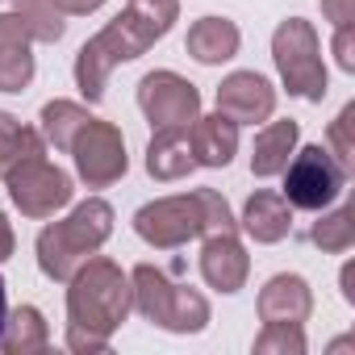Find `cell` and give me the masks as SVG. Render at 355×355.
<instances>
[{
	"mask_svg": "<svg viewBox=\"0 0 355 355\" xmlns=\"http://www.w3.org/2000/svg\"><path fill=\"white\" fill-rule=\"evenodd\" d=\"M180 5L175 0H130V5L96 34L80 46L76 55V84L88 96V105H101L105 84L113 76L117 63H130L138 55H146L175 21Z\"/></svg>",
	"mask_w": 355,
	"mask_h": 355,
	"instance_id": "obj_1",
	"label": "cell"
},
{
	"mask_svg": "<svg viewBox=\"0 0 355 355\" xmlns=\"http://www.w3.org/2000/svg\"><path fill=\"white\" fill-rule=\"evenodd\" d=\"M67 284H71L67 288V326L80 330V334L109 338L134 309L130 276L113 259L88 255Z\"/></svg>",
	"mask_w": 355,
	"mask_h": 355,
	"instance_id": "obj_2",
	"label": "cell"
},
{
	"mask_svg": "<svg viewBox=\"0 0 355 355\" xmlns=\"http://www.w3.org/2000/svg\"><path fill=\"white\" fill-rule=\"evenodd\" d=\"M109 234H113L109 201H101V197L80 201L63 222H55V226H46L38 234V268H42V276L67 284L76 276V268L105 247Z\"/></svg>",
	"mask_w": 355,
	"mask_h": 355,
	"instance_id": "obj_3",
	"label": "cell"
},
{
	"mask_svg": "<svg viewBox=\"0 0 355 355\" xmlns=\"http://www.w3.org/2000/svg\"><path fill=\"white\" fill-rule=\"evenodd\" d=\"M130 288H134V309L171 334H197L209 326V301L189 284H175L155 263H138L130 272Z\"/></svg>",
	"mask_w": 355,
	"mask_h": 355,
	"instance_id": "obj_4",
	"label": "cell"
},
{
	"mask_svg": "<svg viewBox=\"0 0 355 355\" xmlns=\"http://www.w3.org/2000/svg\"><path fill=\"white\" fill-rule=\"evenodd\" d=\"M272 59L293 96H305V101L326 96V63H322V46H318V34L309 21H301V17L280 21L272 34Z\"/></svg>",
	"mask_w": 355,
	"mask_h": 355,
	"instance_id": "obj_5",
	"label": "cell"
},
{
	"mask_svg": "<svg viewBox=\"0 0 355 355\" xmlns=\"http://www.w3.org/2000/svg\"><path fill=\"white\" fill-rule=\"evenodd\" d=\"M280 175H284V193L280 197L293 209H309V214L334 205L343 184H347V167L326 146H301Z\"/></svg>",
	"mask_w": 355,
	"mask_h": 355,
	"instance_id": "obj_6",
	"label": "cell"
},
{
	"mask_svg": "<svg viewBox=\"0 0 355 355\" xmlns=\"http://www.w3.org/2000/svg\"><path fill=\"white\" fill-rule=\"evenodd\" d=\"M134 230H138L142 243H150L159 251H171V247H184L189 239H201L205 234V201H201V189L142 205L134 214Z\"/></svg>",
	"mask_w": 355,
	"mask_h": 355,
	"instance_id": "obj_7",
	"label": "cell"
},
{
	"mask_svg": "<svg viewBox=\"0 0 355 355\" xmlns=\"http://www.w3.org/2000/svg\"><path fill=\"white\" fill-rule=\"evenodd\" d=\"M5 184H9V197H13V205L26 214V218H55L63 205H71V175L63 171V167H55V163H46V155L42 159H30V163H21V167H13L9 175H5Z\"/></svg>",
	"mask_w": 355,
	"mask_h": 355,
	"instance_id": "obj_8",
	"label": "cell"
},
{
	"mask_svg": "<svg viewBox=\"0 0 355 355\" xmlns=\"http://www.w3.org/2000/svg\"><path fill=\"white\" fill-rule=\"evenodd\" d=\"M71 155H76V171H80V180L88 189H109L113 180H121L130 159H125V138L113 121H101L92 117L76 142H71Z\"/></svg>",
	"mask_w": 355,
	"mask_h": 355,
	"instance_id": "obj_9",
	"label": "cell"
},
{
	"mask_svg": "<svg viewBox=\"0 0 355 355\" xmlns=\"http://www.w3.org/2000/svg\"><path fill=\"white\" fill-rule=\"evenodd\" d=\"M138 109L146 113V121L155 130L193 125L201 117V92H197V84H189L175 71H150L138 84Z\"/></svg>",
	"mask_w": 355,
	"mask_h": 355,
	"instance_id": "obj_10",
	"label": "cell"
},
{
	"mask_svg": "<svg viewBox=\"0 0 355 355\" xmlns=\"http://www.w3.org/2000/svg\"><path fill=\"white\" fill-rule=\"evenodd\" d=\"M218 113H226L239 125L268 121L276 113V88H272V80L259 76V71H230L218 84Z\"/></svg>",
	"mask_w": 355,
	"mask_h": 355,
	"instance_id": "obj_11",
	"label": "cell"
},
{
	"mask_svg": "<svg viewBox=\"0 0 355 355\" xmlns=\"http://www.w3.org/2000/svg\"><path fill=\"white\" fill-rule=\"evenodd\" d=\"M201 276L218 293H239L251 276V255L239 243V234H209L201 247Z\"/></svg>",
	"mask_w": 355,
	"mask_h": 355,
	"instance_id": "obj_12",
	"label": "cell"
},
{
	"mask_svg": "<svg viewBox=\"0 0 355 355\" xmlns=\"http://www.w3.org/2000/svg\"><path fill=\"white\" fill-rule=\"evenodd\" d=\"M30 30L17 13H0V92H21L34 80Z\"/></svg>",
	"mask_w": 355,
	"mask_h": 355,
	"instance_id": "obj_13",
	"label": "cell"
},
{
	"mask_svg": "<svg viewBox=\"0 0 355 355\" xmlns=\"http://www.w3.org/2000/svg\"><path fill=\"white\" fill-rule=\"evenodd\" d=\"M313 313V293L297 272H280L259 288V322H293L301 326Z\"/></svg>",
	"mask_w": 355,
	"mask_h": 355,
	"instance_id": "obj_14",
	"label": "cell"
},
{
	"mask_svg": "<svg viewBox=\"0 0 355 355\" xmlns=\"http://www.w3.org/2000/svg\"><path fill=\"white\" fill-rule=\"evenodd\" d=\"M189 142H193L197 167H226L239 150V121H230L226 113L197 117L189 125Z\"/></svg>",
	"mask_w": 355,
	"mask_h": 355,
	"instance_id": "obj_15",
	"label": "cell"
},
{
	"mask_svg": "<svg viewBox=\"0 0 355 355\" xmlns=\"http://www.w3.org/2000/svg\"><path fill=\"white\" fill-rule=\"evenodd\" d=\"M197 167L193 159V142H189V125H167L155 130L150 146H146V171L155 180H184Z\"/></svg>",
	"mask_w": 355,
	"mask_h": 355,
	"instance_id": "obj_16",
	"label": "cell"
},
{
	"mask_svg": "<svg viewBox=\"0 0 355 355\" xmlns=\"http://www.w3.org/2000/svg\"><path fill=\"white\" fill-rule=\"evenodd\" d=\"M239 42H243V34H239L234 21H226V17H201V21L189 26L184 51H189L197 63L218 67V63H226V59L239 55Z\"/></svg>",
	"mask_w": 355,
	"mask_h": 355,
	"instance_id": "obj_17",
	"label": "cell"
},
{
	"mask_svg": "<svg viewBox=\"0 0 355 355\" xmlns=\"http://www.w3.org/2000/svg\"><path fill=\"white\" fill-rule=\"evenodd\" d=\"M243 230H247L255 243H280V239L293 230V205H288L280 193L259 189V193L247 197V205H243Z\"/></svg>",
	"mask_w": 355,
	"mask_h": 355,
	"instance_id": "obj_18",
	"label": "cell"
},
{
	"mask_svg": "<svg viewBox=\"0 0 355 355\" xmlns=\"http://www.w3.org/2000/svg\"><path fill=\"white\" fill-rule=\"evenodd\" d=\"M297 138H301V125L288 117V121H268L259 134H255V150H251V171L259 180L268 175H280L297 150Z\"/></svg>",
	"mask_w": 355,
	"mask_h": 355,
	"instance_id": "obj_19",
	"label": "cell"
},
{
	"mask_svg": "<svg viewBox=\"0 0 355 355\" xmlns=\"http://www.w3.org/2000/svg\"><path fill=\"white\" fill-rule=\"evenodd\" d=\"M51 343V330H46V318L42 309L34 305H17L9 318H5V330H0V347L9 355H34V351H46Z\"/></svg>",
	"mask_w": 355,
	"mask_h": 355,
	"instance_id": "obj_20",
	"label": "cell"
},
{
	"mask_svg": "<svg viewBox=\"0 0 355 355\" xmlns=\"http://www.w3.org/2000/svg\"><path fill=\"white\" fill-rule=\"evenodd\" d=\"M42 155H46L42 130H30L17 117L0 113V175H9L13 167H21L30 159H42Z\"/></svg>",
	"mask_w": 355,
	"mask_h": 355,
	"instance_id": "obj_21",
	"label": "cell"
},
{
	"mask_svg": "<svg viewBox=\"0 0 355 355\" xmlns=\"http://www.w3.org/2000/svg\"><path fill=\"white\" fill-rule=\"evenodd\" d=\"M38 121H42V138L55 150H71L76 134L92 121V113L84 105H71V101H51V105H42V117Z\"/></svg>",
	"mask_w": 355,
	"mask_h": 355,
	"instance_id": "obj_22",
	"label": "cell"
},
{
	"mask_svg": "<svg viewBox=\"0 0 355 355\" xmlns=\"http://www.w3.org/2000/svg\"><path fill=\"white\" fill-rule=\"evenodd\" d=\"M309 239H313V247H322L326 255L351 251V243H355V205H338L334 214L318 218L313 230H309Z\"/></svg>",
	"mask_w": 355,
	"mask_h": 355,
	"instance_id": "obj_23",
	"label": "cell"
},
{
	"mask_svg": "<svg viewBox=\"0 0 355 355\" xmlns=\"http://www.w3.org/2000/svg\"><path fill=\"white\" fill-rule=\"evenodd\" d=\"M13 13L26 21V30H30V38L34 42H59L63 38V30H67V21H63V13L55 9V0H13Z\"/></svg>",
	"mask_w": 355,
	"mask_h": 355,
	"instance_id": "obj_24",
	"label": "cell"
},
{
	"mask_svg": "<svg viewBox=\"0 0 355 355\" xmlns=\"http://www.w3.org/2000/svg\"><path fill=\"white\" fill-rule=\"evenodd\" d=\"M255 355H305V330L293 322H263L255 338Z\"/></svg>",
	"mask_w": 355,
	"mask_h": 355,
	"instance_id": "obj_25",
	"label": "cell"
},
{
	"mask_svg": "<svg viewBox=\"0 0 355 355\" xmlns=\"http://www.w3.org/2000/svg\"><path fill=\"white\" fill-rule=\"evenodd\" d=\"M351 130H355V105H343L338 109V117L330 121V130H326V150L343 163V167H351V159H355V138H351Z\"/></svg>",
	"mask_w": 355,
	"mask_h": 355,
	"instance_id": "obj_26",
	"label": "cell"
},
{
	"mask_svg": "<svg viewBox=\"0 0 355 355\" xmlns=\"http://www.w3.org/2000/svg\"><path fill=\"white\" fill-rule=\"evenodd\" d=\"M201 201H205V234L201 239L239 230V222H234V214H230V205H226V197L218 189H201Z\"/></svg>",
	"mask_w": 355,
	"mask_h": 355,
	"instance_id": "obj_27",
	"label": "cell"
},
{
	"mask_svg": "<svg viewBox=\"0 0 355 355\" xmlns=\"http://www.w3.org/2000/svg\"><path fill=\"white\" fill-rule=\"evenodd\" d=\"M334 59L343 71H355V26L334 30Z\"/></svg>",
	"mask_w": 355,
	"mask_h": 355,
	"instance_id": "obj_28",
	"label": "cell"
},
{
	"mask_svg": "<svg viewBox=\"0 0 355 355\" xmlns=\"http://www.w3.org/2000/svg\"><path fill=\"white\" fill-rule=\"evenodd\" d=\"M322 17L343 30V26H355V0H322Z\"/></svg>",
	"mask_w": 355,
	"mask_h": 355,
	"instance_id": "obj_29",
	"label": "cell"
},
{
	"mask_svg": "<svg viewBox=\"0 0 355 355\" xmlns=\"http://www.w3.org/2000/svg\"><path fill=\"white\" fill-rule=\"evenodd\" d=\"M67 347L84 355V351H105V347H109V338H96V334H80V330H71V326H67Z\"/></svg>",
	"mask_w": 355,
	"mask_h": 355,
	"instance_id": "obj_30",
	"label": "cell"
},
{
	"mask_svg": "<svg viewBox=\"0 0 355 355\" xmlns=\"http://www.w3.org/2000/svg\"><path fill=\"white\" fill-rule=\"evenodd\" d=\"M105 5V0H55V9L63 17H84V13H96Z\"/></svg>",
	"mask_w": 355,
	"mask_h": 355,
	"instance_id": "obj_31",
	"label": "cell"
},
{
	"mask_svg": "<svg viewBox=\"0 0 355 355\" xmlns=\"http://www.w3.org/2000/svg\"><path fill=\"white\" fill-rule=\"evenodd\" d=\"M13 247H17V239H13V222L0 214V263H5L9 255H13Z\"/></svg>",
	"mask_w": 355,
	"mask_h": 355,
	"instance_id": "obj_32",
	"label": "cell"
},
{
	"mask_svg": "<svg viewBox=\"0 0 355 355\" xmlns=\"http://www.w3.org/2000/svg\"><path fill=\"white\" fill-rule=\"evenodd\" d=\"M343 297H347V301L355 305V268H351V263L343 268Z\"/></svg>",
	"mask_w": 355,
	"mask_h": 355,
	"instance_id": "obj_33",
	"label": "cell"
},
{
	"mask_svg": "<svg viewBox=\"0 0 355 355\" xmlns=\"http://www.w3.org/2000/svg\"><path fill=\"white\" fill-rule=\"evenodd\" d=\"M5 318H9V305H5V280H0V330H5Z\"/></svg>",
	"mask_w": 355,
	"mask_h": 355,
	"instance_id": "obj_34",
	"label": "cell"
}]
</instances>
